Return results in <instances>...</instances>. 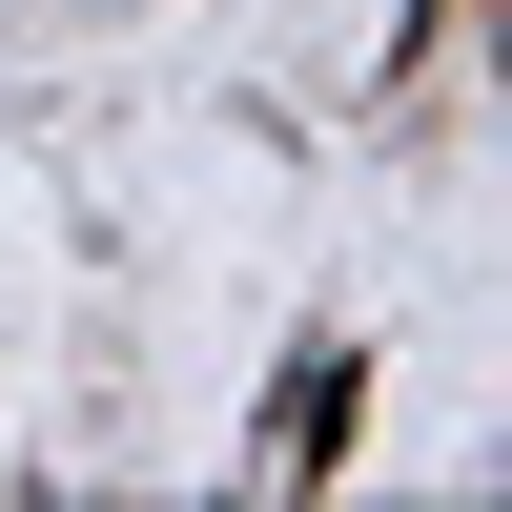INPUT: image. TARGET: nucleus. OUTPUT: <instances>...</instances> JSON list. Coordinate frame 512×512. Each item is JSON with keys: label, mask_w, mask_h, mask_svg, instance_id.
Segmentation results:
<instances>
[{"label": "nucleus", "mask_w": 512, "mask_h": 512, "mask_svg": "<svg viewBox=\"0 0 512 512\" xmlns=\"http://www.w3.org/2000/svg\"><path fill=\"white\" fill-rule=\"evenodd\" d=\"M349 410H369V369H349V349H308V369H287V410H267V492H308L328 451H349Z\"/></svg>", "instance_id": "obj_1"}]
</instances>
